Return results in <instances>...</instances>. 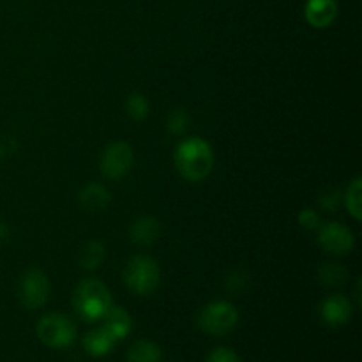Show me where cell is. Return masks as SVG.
Here are the masks:
<instances>
[{
  "label": "cell",
  "instance_id": "cell-1",
  "mask_svg": "<svg viewBox=\"0 0 362 362\" xmlns=\"http://www.w3.org/2000/svg\"><path fill=\"white\" fill-rule=\"evenodd\" d=\"M173 163H175L177 172L184 180L200 182V180L207 179L209 173L212 172L214 151H212L211 144L205 141L204 138H186L177 145Z\"/></svg>",
  "mask_w": 362,
  "mask_h": 362
},
{
  "label": "cell",
  "instance_id": "cell-2",
  "mask_svg": "<svg viewBox=\"0 0 362 362\" xmlns=\"http://www.w3.org/2000/svg\"><path fill=\"white\" fill-rule=\"evenodd\" d=\"M73 306L81 320L98 322L113 306V299L108 286L103 285L99 279L87 278L74 288Z\"/></svg>",
  "mask_w": 362,
  "mask_h": 362
},
{
  "label": "cell",
  "instance_id": "cell-3",
  "mask_svg": "<svg viewBox=\"0 0 362 362\" xmlns=\"http://www.w3.org/2000/svg\"><path fill=\"white\" fill-rule=\"evenodd\" d=\"M122 279L127 288L136 296H151L161 281V269L154 258L147 255H134L124 265Z\"/></svg>",
  "mask_w": 362,
  "mask_h": 362
},
{
  "label": "cell",
  "instance_id": "cell-4",
  "mask_svg": "<svg viewBox=\"0 0 362 362\" xmlns=\"http://www.w3.org/2000/svg\"><path fill=\"white\" fill-rule=\"evenodd\" d=\"M239 324V311L232 303L214 300L198 313V327L211 336H226Z\"/></svg>",
  "mask_w": 362,
  "mask_h": 362
},
{
  "label": "cell",
  "instance_id": "cell-5",
  "mask_svg": "<svg viewBox=\"0 0 362 362\" xmlns=\"http://www.w3.org/2000/svg\"><path fill=\"white\" fill-rule=\"evenodd\" d=\"M35 332L42 345L49 349H67L76 339V325L66 315L60 313L45 315L37 322Z\"/></svg>",
  "mask_w": 362,
  "mask_h": 362
},
{
  "label": "cell",
  "instance_id": "cell-6",
  "mask_svg": "<svg viewBox=\"0 0 362 362\" xmlns=\"http://www.w3.org/2000/svg\"><path fill=\"white\" fill-rule=\"evenodd\" d=\"M49 297V279L41 269H28L18 281V299L25 310H39Z\"/></svg>",
  "mask_w": 362,
  "mask_h": 362
},
{
  "label": "cell",
  "instance_id": "cell-7",
  "mask_svg": "<svg viewBox=\"0 0 362 362\" xmlns=\"http://www.w3.org/2000/svg\"><path fill=\"white\" fill-rule=\"evenodd\" d=\"M134 163V152L126 141H113L106 145L99 158V170L105 179L119 180L129 173Z\"/></svg>",
  "mask_w": 362,
  "mask_h": 362
},
{
  "label": "cell",
  "instance_id": "cell-8",
  "mask_svg": "<svg viewBox=\"0 0 362 362\" xmlns=\"http://www.w3.org/2000/svg\"><path fill=\"white\" fill-rule=\"evenodd\" d=\"M318 232V244L327 253L336 255V257H343L349 255L354 250V233L349 226L341 225L338 221H327L317 228Z\"/></svg>",
  "mask_w": 362,
  "mask_h": 362
},
{
  "label": "cell",
  "instance_id": "cell-9",
  "mask_svg": "<svg viewBox=\"0 0 362 362\" xmlns=\"http://www.w3.org/2000/svg\"><path fill=\"white\" fill-rule=\"evenodd\" d=\"M354 308L349 297L341 293H332L325 297L324 303L320 304V317L331 327H339V325L349 324L352 318Z\"/></svg>",
  "mask_w": 362,
  "mask_h": 362
},
{
  "label": "cell",
  "instance_id": "cell-10",
  "mask_svg": "<svg viewBox=\"0 0 362 362\" xmlns=\"http://www.w3.org/2000/svg\"><path fill=\"white\" fill-rule=\"evenodd\" d=\"M304 18L313 28H327L338 18L336 0H308L304 6Z\"/></svg>",
  "mask_w": 362,
  "mask_h": 362
},
{
  "label": "cell",
  "instance_id": "cell-11",
  "mask_svg": "<svg viewBox=\"0 0 362 362\" xmlns=\"http://www.w3.org/2000/svg\"><path fill=\"white\" fill-rule=\"evenodd\" d=\"M159 233H161V225L154 216H141V218L134 219L129 226L131 243L141 247L154 244Z\"/></svg>",
  "mask_w": 362,
  "mask_h": 362
},
{
  "label": "cell",
  "instance_id": "cell-12",
  "mask_svg": "<svg viewBox=\"0 0 362 362\" xmlns=\"http://www.w3.org/2000/svg\"><path fill=\"white\" fill-rule=\"evenodd\" d=\"M78 202H80L81 209L87 212H101L112 202V194L106 189L103 184L99 182H88L87 186L81 187L80 194H78Z\"/></svg>",
  "mask_w": 362,
  "mask_h": 362
},
{
  "label": "cell",
  "instance_id": "cell-13",
  "mask_svg": "<svg viewBox=\"0 0 362 362\" xmlns=\"http://www.w3.org/2000/svg\"><path fill=\"white\" fill-rule=\"evenodd\" d=\"M103 327L117 339L126 338L127 334L131 332V327H133V320H131V315L127 313V310L120 306H112L108 311L105 313V317L101 318Z\"/></svg>",
  "mask_w": 362,
  "mask_h": 362
},
{
  "label": "cell",
  "instance_id": "cell-14",
  "mask_svg": "<svg viewBox=\"0 0 362 362\" xmlns=\"http://www.w3.org/2000/svg\"><path fill=\"white\" fill-rule=\"evenodd\" d=\"M81 343H83V349L88 356L103 357L115 349L117 339L101 325V327L94 329V331H88L83 336V341Z\"/></svg>",
  "mask_w": 362,
  "mask_h": 362
},
{
  "label": "cell",
  "instance_id": "cell-15",
  "mask_svg": "<svg viewBox=\"0 0 362 362\" xmlns=\"http://www.w3.org/2000/svg\"><path fill=\"white\" fill-rule=\"evenodd\" d=\"M127 362H161V349L152 339H138L126 354Z\"/></svg>",
  "mask_w": 362,
  "mask_h": 362
},
{
  "label": "cell",
  "instance_id": "cell-16",
  "mask_svg": "<svg viewBox=\"0 0 362 362\" xmlns=\"http://www.w3.org/2000/svg\"><path fill=\"white\" fill-rule=\"evenodd\" d=\"M106 258V250L99 240H88L81 246L80 250V257H78V262L83 269H98L101 267V264L105 262Z\"/></svg>",
  "mask_w": 362,
  "mask_h": 362
},
{
  "label": "cell",
  "instance_id": "cell-17",
  "mask_svg": "<svg viewBox=\"0 0 362 362\" xmlns=\"http://www.w3.org/2000/svg\"><path fill=\"white\" fill-rule=\"evenodd\" d=\"M343 204H345L346 211L352 214L356 221H361L362 218V186L361 177H356L352 182L346 187L345 194H343Z\"/></svg>",
  "mask_w": 362,
  "mask_h": 362
},
{
  "label": "cell",
  "instance_id": "cell-18",
  "mask_svg": "<svg viewBox=\"0 0 362 362\" xmlns=\"http://www.w3.org/2000/svg\"><path fill=\"white\" fill-rule=\"evenodd\" d=\"M346 269L339 264H324L318 269V281L325 286H341L346 281Z\"/></svg>",
  "mask_w": 362,
  "mask_h": 362
},
{
  "label": "cell",
  "instance_id": "cell-19",
  "mask_svg": "<svg viewBox=\"0 0 362 362\" xmlns=\"http://www.w3.org/2000/svg\"><path fill=\"white\" fill-rule=\"evenodd\" d=\"M126 112L129 115V119L134 120V122L145 120L148 117V113H151V106H148L147 98L144 94H140V92L129 94V98L126 99Z\"/></svg>",
  "mask_w": 362,
  "mask_h": 362
},
{
  "label": "cell",
  "instance_id": "cell-20",
  "mask_svg": "<svg viewBox=\"0 0 362 362\" xmlns=\"http://www.w3.org/2000/svg\"><path fill=\"white\" fill-rule=\"evenodd\" d=\"M187 126H189V115H187L186 110L175 108L172 113H170L168 124H166V127H168L170 133L182 134L184 131L187 129Z\"/></svg>",
  "mask_w": 362,
  "mask_h": 362
},
{
  "label": "cell",
  "instance_id": "cell-21",
  "mask_svg": "<svg viewBox=\"0 0 362 362\" xmlns=\"http://www.w3.org/2000/svg\"><path fill=\"white\" fill-rule=\"evenodd\" d=\"M250 285V276L244 274L243 271H235L226 278V290H228L232 296H239L240 292L247 288Z\"/></svg>",
  "mask_w": 362,
  "mask_h": 362
},
{
  "label": "cell",
  "instance_id": "cell-22",
  "mask_svg": "<svg viewBox=\"0 0 362 362\" xmlns=\"http://www.w3.org/2000/svg\"><path fill=\"white\" fill-rule=\"evenodd\" d=\"M297 221H299L300 228L317 230L318 226H320V216H318V212L315 211V209H303V211L299 212Z\"/></svg>",
  "mask_w": 362,
  "mask_h": 362
},
{
  "label": "cell",
  "instance_id": "cell-23",
  "mask_svg": "<svg viewBox=\"0 0 362 362\" xmlns=\"http://www.w3.org/2000/svg\"><path fill=\"white\" fill-rule=\"evenodd\" d=\"M318 202L325 211H338L339 205L343 204V194L339 193V189H329L327 193L318 198Z\"/></svg>",
  "mask_w": 362,
  "mask_h": 362
},
{
  "label": "cell",
  "instance_id": "cell-24",
  "mask_svg": "<svg viewBox=\"0 0 362 362\" xmlns=\"http://www.w3.org/2000/svg\"><path fill=\"white\" fill-rule=\"evenodd\" d=\"M205 362H240L239 356L226 346H218L207 356Z\"/></svg>",
  "mask_w": 362,
  "mask_h": 362
},
{
  "label": "cell",
  "instance_id": "cell-25",
  "mask_svg": "<svg viewBox=\"0 0 362 362\" xmlns=\"http://www.w3.org/2000/svg\"><path fill=\"white\" fill-rule=\"evenodd\" d=\"M9 239V228L4 223H0V244H4Z\"/></svg>",
  "mask_w": 362,
  "mask_h": 362
}]
</instances>
